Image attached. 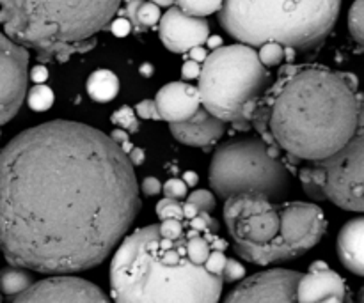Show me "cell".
Masks as SVG:
<instances>
[{
    "instance_id": "obj_39",
    "label": "cell",
    "mask_w": 364,
    "mask_h": 303,
    "mask_svg": "<svg viewBox=\"0 0 364 303\" xmlns=\"http://www.w3.org/2000/svg\"><path fill=\"white\" fill-rule=\"evenodd\" d=\"M141 73L144 75V77H149V73H153V66H151V64H144V66L141 67Z\"/></svg>"
},
{
    "instance_id": "obj_40",
    "label": "cell",
    "mask_w": 364,
    "mask_h": 303,
    "mask_svg": "<svg viewBox=\"0 0 364 303\" xmlns=\"http://www.w3.org/2000/svg\"><path fill=\"white\" fill-rule=\"evenodd\" d=\"M359 303H364V287L361 290V293H359Z\"/></svg>"
},
{
    "instance_id": "obj_29",
    "label": "cell",
    "mask_w": 364,
    "mask_h": 303,
    "mask_svg": "<svg viewBox=\"0 0 364 303\" xmlns=\"http://www.w3.org/2000/svg\"><path fill=\"white\" fill-rule=\"evenodd\" d=\"M135 114H137L139 117H142V119L160 121L159 112H156V106L153 99H144V101L137 103V106H135Z\"/></svg>"
},
{
    "instance_id": "obj_41",
    "label": "cell",
    "mask_w": 364,
    "mask_h": 303,
    "mask_svg": "<svg viewBox=\"0 0 364 303\" xmlns=\"http://www.w3.org/2000/svg\"><path fill=\"white\" fill-rule=\"evenodd\" d=\"M0 303H2V293H0Z\"/></svg>"
},
{
    "instance_id": "obj_5",
    "label": "cell",
    "mask_w": 364,
    "mask_h": 303,
    "mask_svg": "<svg viewBox=\"0 0 364 303\" xmlns=\"http://www.w3.org/2000/svg\"><path fill=\"white\" fill-rule=\"evenodd\" d=\"M121 0H0V25L13 41L38 53L43 62H66L98 43Z\"/></svg>"
},
{
    "instance_id": "obj_10",
    "label": "cell",
    "mask_w": 364,
    "mask_h": 303,
    "mask_svg": "<svg viewBox=\"0 0 364 303\" xmlns=\"http://www.w3.org/2000/svg\"><path fill=\"white\" fill-rule=\"evenodd\" d=\"M301 272L265 270L242 280L223 303H348V297L329 294L320 300L302 298L297 291Z\"/></svg>"
},
{
    "instance_id": "obj_19",
    "label": "cell",
    "mask_w": 364,
    "mask_h": 303,
    "mask_svg": "<svg viewBox=\"0 0 364 303\" xmlns=\"http://www.w3.org/2000/svg\"><path fill=\"white\" fill-rule=\"evenodd\" d=\"M32 284H34V279L31 275V270L14 265L0 270V293H2V297L16 298L18 294L28 290Z\"/></svg>"
},
{
    "instance_id": "obj_8",
    "label": "cell",
    "mask_w": 364,
    "mask_h": 303,
    "mask_svg": "<svg viewBox=\"0 0 364 303\" xmlns=\"http://www.w3.org/2000/svg\"><path fill=\"white\" fill-rule=\"evenodd\" d=\"M208 181L213 194L228 199L235 194H262L283 202L290 192V172L262 138H233L215 149L210 162Z\"/></svg>"
},
{
    "instance_id": "obj_17",
    "label": "cell",
    "mask_w": 364,
    "mask_h": 303,
    "mask_svg": "<svg viewBox=\"0 0 364 303\" xmlns=\"http://www.w3.org/2000/svg\"><path fill=\"white\" fill-rule=\"evenodd\" d=\"M87 94L96 103H110L119 92V78L110 70H96L89 75Z\"/></svg>"
},
{
    "instance_id": "obj_9",
    "label": "cell",
    "mask_w": 364,
    "mask_h": 303,
    "mask_svg": "<svg viewBox=\"0 0 364 303\" xmlns=\"http://www.w3.org/2000/svg\"><path fill=\"white\" fill-rule=\"evenodd\" d=\"M299 180L313 201H329L347 211H364V110L347 144L327 158L306 162Z\"/></svg>"
},
{
    "instance_id": "obj_18",
    "label": "cell",
    "mask_w": 364,
    "mask_h": 303,
    "mask_svg": "<svg viewBox=\"0 0 364 303\" xmlns=\"http://www.w3.org/2000/svg\"><path fill=\"white\" fill-rule=\"evenodd\" d=\"M124 14L132 27H135L137 31H146V28L153 27L162 18L160 6H156L151 0H128Z\"/></svg>"
},
{
    "instance_id": "obj_14",
    "label": "cell",
    "mask_w": 364,
    "mask_h": 303,
    "mask_svg": "<svg viewBox=\"0 0 364 303\" xmlns=\"http://www.w3.org/2000/svg\"><path fill=\"white\" fill-rule=\"evenodd\" d=\"M153 101H155L160 121H167L169 124L191 119L203 106L198 87L185 84V82L166 84L156 92Z\"/></svg>"
},
{
    "instance_id": "obj_27",
    "label": "cell",
    "mask_w": 364,
    "mask_h": 303,
    "mask_svg": "<svg viewBox=\"0 0 364 303\" xmlns=\"http://www.w3.org/2000/svg\"><path fill=\"white\" fill-rule=\"evenodd\" d=\"M162 194L164 197L167 199H176V201H181L188 195V187L183 180L180 177H171L166 183L162 184Z\"/></svg>"
},
{
    "instance_id": "obj_7",
    "label": "cell",
    "mask_w": 364,
    "mask_h": 303,
    "mask_svg": "<svg viewBox=\"0 0 364 303\" xmlns=\"http://www.w3.org/2000/svg\"><path fill=\"white\" fill-rule=\"evenodd\" d=\"M203 109L224 123L249 124L245 109L269 87V71L252 46H219L203 60L198 77Z\"/></svg>"
},
{
    "instance_id": "obj_32",
    "label": "cell",
    "mask_w": 364,
    "mask_h": 303,
    "mask_svg": "<svg viewBox=\"0 0 364 303\" xmlns=\"http://www.w3.org/2000/svg\"><path fill=\"white\" fill-rule=\"evenodd\" d=\"M199 71H201V67H199V64L196 60H187L183 64V67H181V73H183L185 78L199 77Z\"/></svg>"
},
{
    "instance_id": "obj_31",
    "label": "cell",
    "mask_w": 364,
    "mask_h": 303,
    "mask_svg": "<svg viewBox=\"0 0 364 303\" xmlns=\"http://www.w3.org/2000/svg\"><path fill=\"white\" fill-rule=\"evenodd\" d=\"M132 23L127 20V18H117V20L110 21V32L117 38H124V35L130 34Z\"/></svg>"
},
{
    "instance_id": "obj_36",
    "label": "cell",
    "mask_w": 364,
    "mask_h": 303,
    "mask_svg": "<svg viewBox=\"0 0 364 303\" xmlns=\"http://www.w3.org/2000/svg\"><path fill=\"white\" fill-rule=\"evenodd\" d=\"M185 183H187V187H194L196 183H198V176H196L194 172H185Z\"/></svg>"
},
{
    "instance_id": "obj_23",
    "label": "cell",
    "mask_w": 364,
    "mask_h": 303,
    "mask_svg": "<svg viewBox=\"0 0 364 303\" xmlns=\"http://www.w3.org/2000/svg\"><path fill=\"white\" fill-rule=\"evenodd\" d=\"M348 31L352 38L364 46V0H355L348 11Z\"/></svg>"
},
{
    "instance_id": "obj_11",
    "label": "cell",
    "mask_w": 364,
    "mask_h": 303,
    "mask_svg": "<svg viewBox=\"0 0 364 303\" xmlns=\"http://www.w3.org/2000/svg\"><path fill=\"white\" fill-rule=\"evenodd\" d=\"M28 52L0 31V126L9 123L27 96Z\"/></svg>"
},
{
    "instance_id": "obj_34",
    "label": "cell",
    "mask_w": 364,
    "mask_h": 303,
    "mask_svg": "<svg viewBox=\"0 0 364 303\" xmlns=\"http://www.w3.org/2000/svg\"><path fill=\"white\" fill-rule=\"evenodd\" d=\"M188 53H191V60H196V62H201V60H205L206 55H208L203 46H194L192 50H188Z\"/></svg>"
},
{
    "instance_id": "obj_24",
    "label": "cell",
    "mask_w": 364,
    "mask_h": 303,
    "mask_svg": "<svg viewBox=\"0 0 364 303\" xmlns=\"http://www.w3.org/2000/svg\"><path fill=\"white\" fill-rule=\"evenodd\" d=\"M258 57L265 67L279 66V64L287 59V50H284V46L279 45V43L270 41L259 46Z\"/></svg>"
},
{
    "instance_id": "obj_33",
    "label": "cell",
    "mask_w": 364,
    "mask_h": 303,
    "mask_svg": "<svg viewBox=\"0 0 364 303\" xmlns=\"http://www.w3.org/2000/svg\"><path fill=\"white\" fill-rule=\"evenodd\" d=\"M127 156H128V160L132 162V165H142V163H144V160H146L144 151H142V149H139V148L132 149V151L128 153Z\"/></svg>"
},
{
    "instance_id": "obj_12",
    "label": "cell",
    "mask_w": 364,
    "mask_h": 303,
    "mask_svg": "<svg viewBox=\"0 0 364 303\" xmlns=\"http://www.w3.org/2000/svg\"><path fill=\"white\" fill-rule=\"evenodd\" d=\"M13 303H112L96 284L73 275H52L32 284Z\"/></svg>"
},
{
    "instance_id": "obj_20",
    "label": "cell",
    "mask_w": 364,
    "mask_h": 303,
    "mask_svg": "<svg viewBox=\"0 0 364 303\" xmlns=\"http://www.w3.org/2000/svg\"><path fill=\"white\" fill-rule=\"evenodd\" d=\"M174 4L185 14L196 18H205L213 13H219L223 7V0H174Z\"/></svg>"
},
{
    "instance_id": "obj_37",
    "label": "cell",
    "mask_w": 364,
    "mask_h": 303,
    "mask_svg": "<svg viewBox=\"0 0 364 303\" xmlns=\"http://www.w3.org/2000/svg\"><path fill=\"white\" fill-rule=\"evenodd\" d=\"M206 43H208V45L212 46L213 50H215V48H219V46H223V39H220L219 35H212V38H208V39H206Z\"/></svg>"
},
{
    "instance_id": "obj_2",
    "label": "cell",
    "mask_w": 364,
    "mask_h": 303,
    "mask_svg": "<svg viewBox=\"0 0 364 303\" xmlns=\"http://www.w3.org/2000/svg\"><path fill=\"white\" fill-rule=\"evenodd\" d=\"M219 222L166 219L124 236L110 263L114 303H219L230 255Z\"/></svg>"
},
{
    "instance_id": "obj_38",
    "label": "cell",
    "mask_w": 364,
    "mask_h": 303,
    "mask_svg": "<svg viewBox=\"0 0 364 303\" xmlns=\"http://www.w3.org/2000/svg\"><path fill=\"white\" fill-rule=\"evenodd\" d=\"M151 2H155L160 7H171L174 4V0H151Z\"/></svg>"
},
{
    "instance_id": "obj_3",
    "label": "cell",
    "mask_w": 364,
    "mask_h": 303,
    "mask_svg": "<svg viewBox=\"0 0 364 303\" xmlns=\"http://www.w3.org/2000/svg\"><path fill=\"white\" fill-rule=\"evenodd\" d=\"M364 101L348 75L322 66H284L245 109L274 151L302 162L334 155L355 133Z\"/></svg>"
},
{
    "instance_id": "obj_16",
    "label": "cell",
    "mask_w": 364,
    "mask_h": 303,
    "mask_svg": "<svg viewBox=\"0 0 364 303\" xmlns=\"http://www.w3.org/2000/svg\"><path fill=\"white\" fill-rule=\"evenodd\" d=\"M336 248L341 265L348 272L364 277V216L352 219L341 227Z\"/></svg>"
},
{
    "instance_id": "obj_15",
    "label": "cell",
    "mask_w": 364,
    "mask_h": 303,
    "mask_svg": "<svg viewBox=\"0 0 364 303\" xmlns=\"http://www.w3.org/2000/svg\"><path fill=\"white\" fill-rule=\"evenodd\" d=\"M171 133L181 144L188 148H210L217 144L226 133L228 123L220 121L219 117L212 116L208 110L201 109L183 123L169 124Z\"/></svg>"
},
{
    "instance_id": "obj_4",
    "label": "cell",
    "mask_w": 364,
    "mask_h": 303,
    "mask_svg": "<svg viewBox=\"0 0 364 303\" xmlns=\"http://www.w3.org/2000/svg\"><path fill=\"white\" fill-rule=\"evenodd\" d=\"M223 216L235 252L256 266L301 258L327 229L322 208L313 202H274L251 192L224 199Z\"/></svg>"
},
{
    "instance_id": "obj_13",
    "label": "cell",
    "mask_w": 364,
    "mask_h": 303,
    "mask_svg": "<svg viewBox=\"0 0 364 303\" xmlns=\"http://www.w3.org/2000/svg\"><path fill=\"white\" fill-rule=\"evenodd\" d=\"M159 34L167 50L187 53L194 46L205 45L210 38V25L205 18L188 16L176 6H171L160 18Z\"/></svg>"
},
{
    "instance_id": "obj_22",
    "label": "cell",
    "mask_w": 364,
    "mask_h": 303,
    "mask_svg": "<svg viewBox=\"0 0 364 303\" xmlns=\"http://www.w3.org/2000/svg\"><path fill=\"white\" fill-rule=\"evenodd\" d=\"M110 123L116 124L119 130L127 131V133H137L141 123H139V116L135 114V109L123 105L110 116Z\"/></svg>"
},
{
    "instance_id": "obj_1",
    "label": "cell",
    "mask_w": 364,
    "mask_h": 303,
    "mask_svg": "<svg viewBox=\"0 0 364 303\" xmlns=\"http://www.w3.org/2000/svg\"><path fill=\"white\" fill-rule=\"evenodd\" d=\"M139 209L134 165L96 128L50 121L0 149V252L9 265L48 275L95 268Z\"/></svg>"
},
{
    "instance_id": "obj_6",
    "label": "cell",
    "mask_w": 364,
    "mask_h": 303,
    "mask_svg": "<svg viewBox=\"0 0 364 303\" xmlns=\"http://www.w3.org/2000/svg\"><path fill=\"white\" fill-rule=\"evenodd\" d=\"M340 7L341 0H223L219 21L231 38L252 48L274 41L311 50L333 31Z\"/></svg>"
},
{
    "instance_id": "obj_28",
    "label": "cell",
    "mask_w": 364,
    "mask_h": 303,
    "mask_svg": "<svg viewBox=\"0 0 364 303\" xmlns=\"http://www.w3.org/2000/svg\"><path fill=\"white\" fill-rule=\"evenodd\" d=\"M245 277V268L242 263H238V259L228 258L226 266H224V284H233L238 282Z\"/></svg>"
},
{
    "instance_id": "obj_21",
    "label": "cell",
    "mask_w": 364,
    "mask_h": 303,
    "mask_svg": "<svg viewBox=\"0 0 364 303\" xmlns=\"http://www.w3.org/2000/svg\"><path fill=\"white\" fill-rule=\"evenodd\" d=\"M25 98H27L28 106H31L32 110H38V112H45V110H48L50 106L53 105V101H55V94H53L52 89H50L48 85L43 84H38L32 89H28Z\"/></svg>"
},
{
    "instance_id": "obj_25",
    "label": "cell",
    "mask_w": 364,
    "mask_h": 303,
    "mask_svg": "<svg viewBox=\"0 0 364 303\" xmlns=\"http://www.w3.org/2000/svg\"><path fill=\"white\" fill-rule=\"evenodd\" d=\"M156 216H159L160 220L183 219V202L176 201V199L164 197L162 201L156 204Z\"/></svg>"
},
{
    "instance_id": "obj_30",
    "label": "cell",
    "mask_w": 364,
    "mask_h": 303,
    "mask_svg": "<svg viewBox=\"0 0 364 303\" xmlns=\"http://www.w3.org/2000/svg\"><path fill=\"white\" fill-rule=\"evenodd\" d=\"M141 192L146 195V197H155V195H159L160 192H162V183H160L156 177L148 176L142 180Z\"/></svg>"
},
{
    "instance_id": "obj_26",
    "label": "cell",
    "mask_w": 364,
    "mask_h": 303,
    "mask_svg": "<svg viewBox=\"0 0 364 303\" xmlns=\"http://www.w3.org/2000/svg\"><path fill=\"white\" fill-rule=\"evenodd\" d=\"M187 201L194 204L199 211L205 213H212L217 206L215 195L210 190H194L191 195H187Z\"/></svg>"
},
{
    "instance_id": "obj_35",
    "label": "cell",
    "mask_w": 364,
    "mask_h": 303,
    "mask_svg": "<svg viewBox=\"0 0 364 303\" xmlns=\"http://www.w3.org/2000/svg\"><path fill=\"white\" fill-rule=\"evenodd\" d=\"M32 78H34L36 82H41V80H45L46 78V70L43 66H38V67H34V71H32Z\"/></svg>"
}]
</instances>
